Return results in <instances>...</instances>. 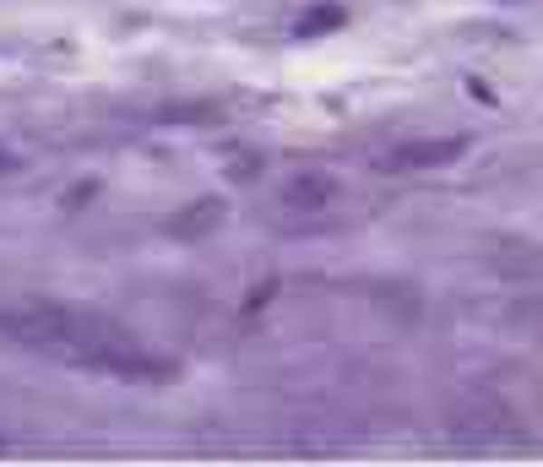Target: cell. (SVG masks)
<instances>
[{
  "instance_id": "2",
  "label": "cell",
  "mask_w": 543,
  "mask_h": 467,
  "mask_svg": "<svg viewBox=\"0 0 543 467\" xmlns=\"http://www.w3.org/2000/svg\"><path fill=\"white\" fill-rule=\"evenodd\" d=\"M332 196H337V180L332 174H321V169H299V174H288L283 180V190H277V207L283 212H321V207H332Z\"/></svg>"
},
{
  "instance_id": "6",
  "label": "cell",
  "mask_w": 543,
  "mask_h": 467,
  "mask_svg": "<svg viewBox=\"0 0 543 467\" xmlns=\"http://www.w3.org/2000/svg\"><path fill=\"white\" fill-rule=\"evenodd\" d=\"M228 174H234V180H250V174H261V163H256V158H234Z\"/></svg>"
},
{
  "instance_id": "1",
  "label": "cell",
  "mask_w": 543,
  "mask_h": 467,
  "mask_svg": "<svg viewBox=\"0 0 543 467\" xmlns=\"http://www.w3.org/2000/svg\"><path fill=\"white\" fill-rule=\"evenodd\" d=\"M0 332L65 370H98V375H120V381H169L174 365L141 354L114 321L54 305V299H22L0 310Z\"/></svg>"
},
{
  "instance_id": "5",
  "label": "cell",
  "mask_w": 543,
  "mask_h": 467,
  "mask_svg": "<svg viewBox=\"0 0 543 467\" xmlns=\"http://www.w3.org/2000/svg\"><path fill=\"white\" fill-rule=\"evenodd\" d=\"M348 22V11L343 5H315L305 22H299V38H315V33H332V27H343Z\"/></svg>"
},
{
  "instance_id": "4",
  "label": "cell",
  "mask_w": 543,
  "mask_h": 467,
  "mask_svg": "<svg viewBox=\"0 0 543 467\" xmlns=\"http://www.w3.org/2000/svg\"><path fill=\"white\" fill-rule=\"evenodd\" d=\"M462 136H446V141H408V147H397V152H386L381 158V169H430V163H451V158H462Z\"/></svg>"
},
{
  "instance_id": "3",
  "label": "cell",
  "mask_w": 543,
  "mask_h": 467,
  "mask_svg": "<svg viewBox=\"0 0 543 467\" xmlns=\"http://www.w3.org/2000/svg\"><path fill=\"white\" fill-rule=\"evenodd\" d=\"M223 218H228V201H223V196H201V201L179 207L163 229H169L174 239H207V234H218V229H223Z\"/></svg>"
}]
</instances>
